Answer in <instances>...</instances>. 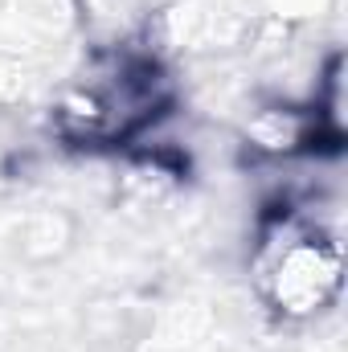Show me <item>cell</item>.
Listing matches in <instances>:
<instances>
[{
    "label": "cell",
    "instance_id": "6da1fadb",
    "mask_svg": "<svg viewBox=\"0 0 348 352\" xmlns=\"http://www.w3.org/2000/svg\"><path fill=\"white\" fill-rule=\"evenodd\" d=\"M254 274L262 299L279 316L287 320L320 316L340 295V278H345L340 242L316 217L283 205V213L266 221L259 238Z\"/></svg>",
    "mask_w": 348,
    "mask_h": 352
}]
</instances>
